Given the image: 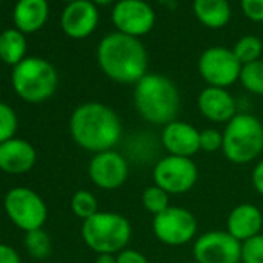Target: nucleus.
<instances>
[{"label": "nucleus", "instance_id": "e433bc0d", "mask_svg": "<svg viewBox=\"0 0 263 263\" xmlns=\"http://www.w3.org/2000/svg\"><path fill=\"white\" fill-rule=\"evenodd\" d=\"M0 4H2V0H0Z\"/></svg>", "mask_w": 263, "mask_h": 263}, {"label": "nucleus", "instance_id": "393cba45", "mask_svg": "<svg viewBox=\"0 0 263 263\" xmlns=\"http://www.w3.org/2000/svg\"><path fill=\"white\" fill-rule=\"evenodd\" d=\"M169 198H171V195L166 191H163L161 187H158L157 184L147 186L141 194L143 208L154 217L161 214L163 211H166L171 206Z\"/></svg>", "mask_w": 263, "mask_h": 263}, {"label": "nucleus", "instance_id": "b1692460", "mask_svg": "<svg viewBox=\"0 0 263 263\" xmlns=\"http://www.w3.org/2000/svg\"><path fill=\"white\" fill-rule=\"evenodd\" d=\"M238 81L246 91L263 96V61L258 59L251 64L241 65Z\"/></svg>", "mask_w": 263, "mask_h": 263}, {"label": "nucleus", "instance_id": "c756f323", "mask_svg": "<svg viewBox=\"0 0 263 263\" xmlns=\"http://www.w3.org/2000/svg\"><path fill=\"white\" fill-rule=\"evenodd\" d=\"M241 10L252 22H263V0H241Z\"/></svg>", "mask_w": 263, "mask_h": 263}, {"label": "nucleus", "instance_id": "39448f33", "mask_svg": "<svg viewBox=\"0 0 263 263\" xmlns=\"http://www.w3.org/2000/svg\"><path fill=\"white\" fill-rule=\"evenodd\" d=\"M132 234L130 220L111 211H99L81 226L84 243L96 254H119L128 248Z\"/></svg>", "mask_w": 263, "mask_h": 263}, {"label": "nucleus", "instance_id": "cd10ccee", "mask_svg": "<svg viewBox=\"0 0 263 263\" xmlns=\"http://www.w3.org/2000/svg\"><path fill=\"white\" fill-rule=\"evenodd\" d=\"M241 263H263V234L241 243Z\"/></svg>", "mask_w": 263, "mask_h": 263}, {"label": "nucleus", "instance_id": "f8f14e48", "mask_svg": "<svg viewBox=\"0 0 263 263\" xmlns=\"http://www.w3.org/2000/svg\"><path fill=\"white\" fill-rule=\"evenodd\" d=\"M90 181L102 191H116L128 178V163L119 152L105 151L95 154L87 167Z\"/></svg>", "mask_w": 263, "mask_h": 263}, {"label": "nucleus", "instance_id": "a878e982", "mask_svg": "<svg viewBox=\"0 0 263 263\" xmlns=\"http://www.w3.org/2000/svg\"><path fill=\"white\" fill-rule=\"evenodd\" d=\"M235 58L240 61L241 65L251 64L254 61H258L263 51V44L255 36H243L232 48Z\"/></svg>", "mask_w": 263, "mask_h": 263}, {"label": "nucleus", "instance_id": "9b49d317", "mask_svg": "<svg viewBox=\"0 0 263 263\" xmlns=\"http://www.w3.org/2000/svg\"><path fill=\"white\" fill-rule=\"evenodd\" d=\"M192 254L198 263H241V243L228 231H208L194 240Z\"/></svg>", "mask_w": 263, "mask_h": 263}, {"label": "nucleus", "instance_id": "c9c22d12", "mask_svg": "<svg viewBox=\"0 0 263 263\" xmlns=\"http://www.w3.org/2000/svg\"><path fill=\"white\" fill-rule=\"evenodd\" d=\"M183 263H198V261H195V260H192V261H183Z\"/></svg>", "mask_w": 263, "mask_h": 263}, {"label": "nucleus", "instance_id": "c85d7f7f", "mask_svg": "<svg viewBox=\"0 0 263 263\" xmlns=\"http://www.w3.org/2000/svg\"><path fill=\"white\" fill-rule=\"evenodd\" d=\"M223 149V132L217 128L200 130V151L206 154H214Z\"/></svg>", "mask_w": 263, "mask_h": 263}, {"label": "nucleus", "instance_id": "2f4dec72", "mask_svg": "<svg viewBox=\"0 0 263 263\" xmlns=\"http://www.w3.org/2000/svg\"><path fill=\"white\" fill-rule=\"evenodd\" d=\"M251 183L255 192L263 197V158L255 163L252 174H251Z\"/></svg>", "mask_w": 263, "mask_h": 263}, {"label": "nucleus", "instance_id": "473e14b6", "mask_svg": "<svg viewBox=\"0 0 263 263\" xmlns=\"http://www.w3.org/2000/svg\"><path fill=\"white\" fill-rule=\"evenodd\" d=\"M0 263H22L19 252L7 245V243H0Z\"/></svg>", "mask_w": 263, "mask_h": 263}, {"label": "nucleus", "instance_id": "f03ea898", "mask_svg": "<svg viewBox=\"0 0 263 263\" xmlns=\"http://www.w3.org/2000/svg\"><path fill=\"white\" fill-rule=\"evenodd\" d=\"M96 58L102 73L119 84H137L147 74L149 58L138 37L110 33L98 45Z\"/></svg>", "mask_w": 263, "mask_h": 263}, {"label": "nucleus", "instance_id": "bb28decb", "mask_svg": "<svg viewBox=\"0 0 263 263\" xmlns=\"http://www.w3.org/2000/svg\"><path fill=\"white\" fill-rule=\"evenodd\" d=\"M19 119L16 110L7 102L0 101V144L16 137Z\"/></svg>", "mask_w": 263, "mask_h": 263}, {"label": "nucleus", "instance_id": "4468645a", "mask_svg": "<svg viewBox=\"0 0 263 263\" xmlns=\"http://www.w3.org/2000/svg\"><path fill=\"white\" fill-rule=\"evenodd\" d=\"M161 143L167 155L192 158L200 152V130L191 122L175 119L163 127Z\"/></svg>", "mask_w": 263, "mask_h": 263}, {"label": "nucleus", "instance_id": "dca6fc26", "mask_svg": "<svg viewBox=\"0 0 263 263\" xmlns=\"http://www.w3.org/2000/svg\"><path fill=\"white\" fill-rule=\"evenodd\" d=\"M197 105L200 113L211 122L226 124L229 122L238 111L237 102L234 96L220 87H206L200 91Z\"/></svg>", "mask_w": 263, "mask_h": 263}, {"label": "nucleus", "instance_id": "a211bd4d", "mask_svg": "<svg viewBox=\"0 0 263 263\" xmlns=\"http://www.w3.org/2000/svg\"><path fill=\"white\" fill-rule=\"evenodd\" d=\"M263 211L252 203H240L231 209L226 218V231L240 243L261 234Z\"/></svg>", "mask_w": 263, "mask_h": 263}, {"label": "nucleus", "instance_id": "2eb2a0df", "mask_svg": "<svg viewBox=\"0 0 263 263\" xmlns=\"http://www.w3.org/2000/svg\"><path fill=\"white\" fill-rule=\"evenodd\" d=\"M99 13L91 0H73L61 16V27L71 39H85L98 27Z\"/></svg>", "mask_w": 263, "mask_h": 263}, {"label": "nucleus", "instance_id": "4c0bfd02", "mask_svg": "<svg viewBox=\"0 0 263 263\" xmlns=\"http://www.w3.org/2000/svg\"><path fill=\"white\" fill-rule=\"evenodd\" d=\"M0 62H2V61H0Z\"/></svg>", "mask_w": 263, "mask_h": 263}, {"label": "nucleus", "instance_id": "4be33fe9", "mask_svg": "<svg viewBox=\"0 0 263 263\" xmlns=\"http://www.w3.org/2000/svg\"><path fill=\"white\" fill-rule=\"evenodd\" d=\"M24 246H25L27 252L30 254V257H33L36 260H45L51 254V248H53L51 238H50L48 232L44 231V228L25 232Z\"/></svg>", "mask_w": 263, "mask_h": 263}, {"label": "nucleus", "instance_id": "7ed1b4c3", "mask_svg": "<svg viewBox=\"0 0 263 263\" xmlns=\"http://www.w3.org/2000/svg\"><path fill=\"white\" fill-rule=\"evenodd\" d=\"M180 91L167 76L147 73L135 84V110L149 124L164 127L175 121L180 111Z\"/></svg>", "mask_w": 263, "mask_h": 263}, {"label": "nucleus", "instance_id": "6e6552de", "mask_svg": "<svg viewBox=\"0 0 263 263\" xmlns=\"http://www.w3.org/2000/svg\"><path fill=\"white\" fill-rule=\"evenodd\" d=\"M152 178L169 195H183L195 187L200 171L192 158L166 155L155 163Z\"/></svg>", "mask_w": 263, "mask_h": 263}, {"label": "nucleus", "instance_id": "423d86ee", "mask_svg": "<svg viewBox=\"0 0 263 263\" xmlns=\"http://www.w3.org/2000/svg\"><path fill=\"white\" fill-rule=\"evenodd\" d=\"M11 84L22 101L41 104L56 93L59 76L51 62L37 56H30L13 67Z\"/></svg>", "mask_w": 263, "mask_h": 263}, {"label": "nucleus", "instance_id": "aec40b11", "mask_svg": "<svg viewBox=\"0 0 263 263\" xmlns=\"http://www.w3.org/2000/svg\"><path fill=\"white\" fill-rule=\"evenodd\" d=\"M195 17L208 28H223L231 19L228 0H194Z\"/></svg>", "mask_w": 263, "mask_h": 263}, {"label": "nucleus", "instance_id": "72a5a7b5", "mask_svg": "<svg viewBox=\"0 0 263 263\" xmlns=\"http://www.w3.org/2000/svg\"><path fill=\"white\" fill-rule=\"evenodd\" d=\"M95 263H116V254H96Z\"/></svg>", "mask_w": 263, "mask_h": 263}, {"label": "nucleus", "instance_id": "ddd939ff", "mask_svg": "<svg viewBox=\"0 0 263 263\" xmlns=\"http://www.w3.org/2000/svg\"><path fill=\"white\" fill-rule=\"evenodd\" d=\"M111 21L122 34L140 37L155 25V13L144 0H119L111 11Z\"/></svg>", "mask_w": 263, "mask_h": 263}, {"label": "nucleus", "instance_id": "9d476101", "mask_svg": "<svg viewBox=\"0 0 263 263\" xmlns=\"http://www.w3.org/2000/svg\"><path fill=\"white\" fill-rule=\"evenodd\" d=\"M198 71L209 87L228 88L240 79L241 64L232 50L211 47L198 59Z\"/></svg>", "mask_w": 263, "mask_h": 263}, {"label": "nucleus", "instance_id": "6ab92c4d", "mask_svg": "<svg viewBox=\"0 0 263 263\" xmlns=\"http://www.w3.org/2000/svg\"><path fill=\"white\" fill-rule=\"evenodd\" d=\"M48 19L47 0H17L13 11V21L19 31L36 33Z\"/></svg>", "mask_w": 263, "mask_h": 263}, {"label": "nucleus", "instance_id": "f257e3e1", "mask_svg": "<svg viewBox=\"0 0 263 263\" xmlns=\"http://www.w3.org/2000/svg\"><path fill=\"white\" fill-rule=\"evenodd\" d=\"M68 130L71 140L93 155L113 151L122 138L119 115L107 104L98 101L78 105L70 116Z\"/></svg>", "mask_w": 263, "mask_h": 263}, {"label": "nucleus", "instance_id": "0eeeda50", "mask_svg": "<svg viewBox=\"0 0 263 263\" xmlns=\"http://www.w3.org/2000/svg\"><path fill=\"white\" fill-rule=\"evenodd\" d=\"M4 209L10 221L24 232L42 229L48 218V208L44 198L25 186L13 187L5 194Z\"/></svg>", "mask_w": 263, "mask_h": 263}, {"label": "nucleus", "instance_id": "5701e85b", "mask_svg": "<svg viewBox=\"0 0 263 263\" xmlns=\"http://www.w3.org/2000/svg\"><path fill=\"white\" fill-rule=\"evenodd\" d=\"M70 208H71V212L82 221L88 220L90 217H93L95 214L99 212V204H98L96 195L87 189H81L73 194V197L70 200Z\"/></svg>", "mask_w": 263, "mask_h": 263}, {"label": "nucleus", "instance_id": "1a4fd4ad", "mask_svg": "<svg viewBox=\"0 0 263 263\" xmlns=\"http://www.w3.org/2000/svg\"><path fill=\"white\" fill-rule=\"evenodd\" d=\"M152 231L160 243L166 246H183L198 237V221L187 208L169 206L154 217Z\"/></svg>", "mask_w": 263, "mask_h": 263}, {"label": "nucleus", "instance_id": "412c9836", "mask_svg": "<svg viewBox=\"0 0 263 263\" xmlns=\"http://www.w3.org/2000/svg\"><path fill=\"white\" fill-rule=\"evenodd\" d=\"M27 39L17 28H8L0 33V61L16 67L27 56Z\"/></svg>", "mask_w": 263, "mask_h": 263}, {"label": "nucleus", "instance_id": "f704fd0d", "mask_svg": "<svg viewBox=\"0 0 263 263\" xmlns=\"http://www.w3.org/2000/svg\"><path fill=\"white\" fill-rule=\"evenodd\" d=\"M93 4H96V5H108V4H111L113 0H91Z\"/></svg>", "mask_w": 263, "mask_h": 263}, {"label": "nucleus", "instance_id": "20e7f679", "mask_svg": "<svg viewBox=\"0 0 263 263\" xmlns=\"http://www.w3.org/2000/svg\"><path fill=\"white\" fill-rule=\"evenodd\" d=\"M223 155L232 164L245 166L263 154V122L251 113H237L223 127Z\"/></svg>", "mask_w": 263, "mask_h": 263}, {"label": "nucleus", "instance_id": "f3484780", "mask_svg": "<svg viewBox=\"0 0 263 263\" xmlns=\"http://www.w3.org/2000/svg\"><path fill=\"white\" fill-rule=\"evenodd\" d=\"M37 160L34 146L24 138H11L0 144V171L8 175L30 172Z\"/></svg>", "mask_w": 263, "mask_h": 263}, {"label": "nucleus", "instance_id": "7c9ffc66", "mask_svg": "<svg viewBox=\"0 0 263 263\" xmlns=\"http://www.w3.org/2000/svg\"><path fill=\"white\" fill-rule=\"evenodd\" d=\"M116 263H151L149 258L134 248H125L119 254H116Z\"/></svg>", "mask_w": 263, "mask_h": 263}]
</instances>
